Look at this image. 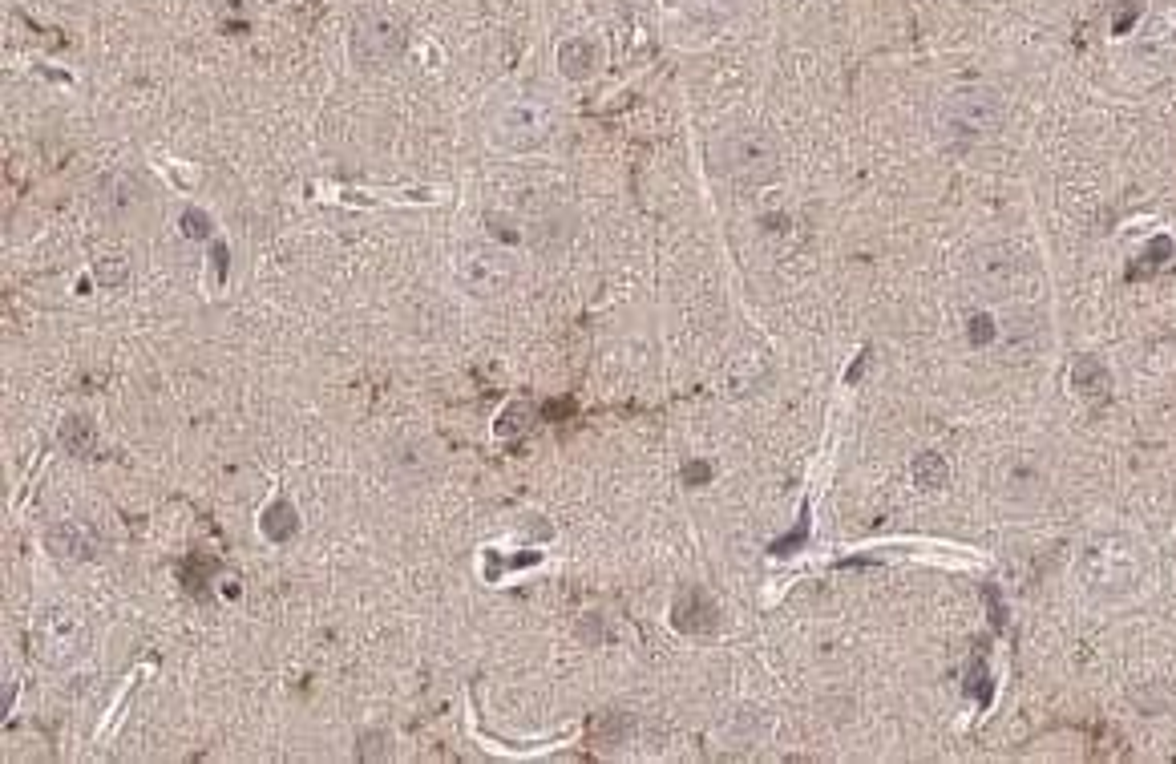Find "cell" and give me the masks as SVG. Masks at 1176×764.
<instances>
[{
  "instance_id": "cell-1",
  "label": "cell",
  "mask_w": 1176,
  "mask_h": 764,
  "mask_svg": "<svg viewBox=\"0 0 1176 764\" xmlns=\"http://www.w3.org/2000/svg\"><path fill=\"white\" fill-rule=\"evenodd\" d=\"M85 647H89V623H85V615L77 607L53 603V607H45L37 615V623H33V651H37V659H45L49 667H65Z\"/></svg>"
},
{
  "instance_id": "cell-2",
  "label": "cell",
  "mask_w": 1176,
  "mask_h": 764,
  "mask_svg": "<svg viewBox=\"0 0 1176 764\" xmlns=\"http://www.w3.org/2000/svg\"><path fill=\"white\" fill-rule=\"evenodd\" d=\"M453 279L461 292L477 300H494L514 283V259L494 243H465L453 259Z\"/></svg>"
},
{
  "instance_id": "cell-3",
  "label": "cell",
  "mask_w": 1176,
  "mask_h": 764,
  "mask_svg": "<svg viewBox=\"0 0 1176 764\" xmlns=\"http://www.w3.org/2000/svg\"><path fill=\"white\" fill-rule=\"evenodd\" d=\"M1084 575H1088L1092 591L1116 599V595L1136 591V583H1140V575H1144V558H1140V550H1136L1128 538H1104V542H1096V546L1088 550V558H1084Z\"/></svg>"
},
{
  "instance_id": "cell-4",
  "label": "cell",
  "mask_w": 1176,
  "mask_h": 764,
  "mask_svg": "<svg viewBox=\"0 0 1176 764\" xmlns=\"http://www.w3.org/2000/svg\"><path fill=\"white\" fill-rule=\"evenodd\" d=\"M550 130H554V114L538 98L506 102L494 118V142L506 150H534Z\"/></svg>"
},
{
  "instance_id": "cell-5",
  "label": "cell",
  "mask_w": 1176,
  "mask_h": 764,
  "mask_svg": "<svg viewBox=\"0 0 1176 764\" xmlns=\"http://www.w3.org/2000/svg\"><path fill=\"white\" fill-rule=\"evenodd\" d=\"M1027 275H1031V255L1019 243H991L974 259V279L983 283V292L995 296V300L1023 288Z\"/></svg>"
},
{
  "instance_id": "cell-6",
  "label": "cell",
  "mask_w": 1176,
  "mask_h": 764,
  "mask_svg": "<svg viewBox=\"0 0 1176 764\" xmlns=\"http://www.w3.org/2000/svg\"><path fill=\"white\" fill-rule=\"evenodd\" d=\"M724 170L744 178V182H764L776 174V162H780V150L776 142L764 134V130H740V134H728L724 138Z\"/></svg>"
},
{
  "instance_id": "cell-7",
  "label": "cell",
  "mask_w": 1176,
  "mask_h": 764,
  "mask_svg": "<svg viewBox=\"0 0 1176 764\" xmlns=\"http://www.w3.org/2000/svg\"><path fill=\"white\" fill-rule=\"evenodd\" d=\"M401 53H405V29L384 13H372L352 29V61L360 69H384Z\"/></svg>"
},
{
  "instance_id": "cell-8",
  "label": "cell",
  "mask_w": 1176,
  "mask_h": 764,
  "mask_svg": "<svg viewBox=\"0 0 1176 764\" xmlns=\"http://www.w3.org/2000/svg\"><path fill=\"white\" fill-rule=\"evenodd\" d=\"M946 126H950V142L954 146H970V142H983L987 134H995L999 130V102H995V93H987V89L958 93V98L950 102Z\"/></svg>"
},
{
  "instance_id": "cell-9",
  "label": "cell",
  "mask_w": 1176,
  "mask_h": 764,
  "mask_svg": "<svg viewBox=\"0 0 1176 764\" xmlns=\"http://www.w3.org/2000/svg\"><path fill=\"white\" fill-rule=\"evenodd\" d=\"M150 207V190L146 182H138L134 174H110L102 186V215H110L114 223H134L138 215H146Z\"/></svg>"
},
{
  "instance_id": "cell-10",
  "label": "cell",
  "mask_w": 1176,
  "mask_h": 764,
  "mask_svg": "<svg viewBox=\"0 0 1176 764\" xmlns=\"http://www.w3.org/2000/svg\"><path fill=\"white\" fill-rule=\"evenodd\" d=\"M45 546L61 562H89L97 554V530L89 522H81V518H65V522H53L49 526Z\"/></svg>"
},
{
  "instance_id": "cell-11",
  "label": "cell",
  "mask_w": 1176,
  "mask_h": 764,
  "mask_svg": "<svg viewBox=\"0 0 1176 764\" xmlns=\"http://www.w3.org/2000/svg\"><path fill=\"white\" fill-rule=\"evenodd\" d=\"M671 619H675V627H679L683 635H712V631L720 627V607H716L700 587H692V591H683V595L675 599Z\"/></svg>"
},
{
  "instance_id": "cell-12",
  "label": "cell",
  "mask_w": 1176,
  "mask_h": 764,
  "mask_svg": "<svg viewBox=\"0 0 1176 764\" xmlns=\"http://www.w3.org/2000/svg\"><path fill=\"white\" fill-rule=\"evenodd\" d=\"M388 465H392V477H401V482H409V486H421L425 477H433L437 457H433L429 445H421V441H405V445H392Z\"/></svg>"
},
{
  "instance_id": "cell-13",
  "label": "cell",
  "mask_w": 1176,
  "mask_h": 764,
  "mask_svg": "<svg viewBox=\"0 0 1176 764\" xmlns=\"http://www.w3.org/2000/svg\"><path fill=\"white\" fill-rule=\"evenodd\" d=\"M558 69H562V77H570V81L595 77V69H599V49H595V41H586V37H570V41H562V45H558Z\"/></svg>"
},
{
  "instance_id": "cell-14",
  "label": "cell",
  "mask_w": 1176,
  "mask_h": 764,
  "mask_svg": "<svg viewBox=\"0 0 1176 764\" xmlns=\"http://www.w3.org/2000/svg\"><path fill=\"white\" fill-rule=\"evenodd\" d=\"M1071 385H1075V393L1080 397H1088V401H1100V397H1108V389H1112V376H1108V364L1100 360V356H1080L1071 364Z\"/></svg>"
},
{
  "instance_id": "cell-15",
  "label": "cell",
  "mask_w": 1176,
  "mask_h": 764,
  "mask_svg": "<svg viewBox=\"0 0 1176 764\" xmlns=\"http://www.w3.org/2000/svg\"><path fill=\"white\" fill-rule=\"evenodd\" d=\"M263 534L271 538V542H291L296 538V530H300V514H296V506L291 502H271L267 510H263Z\"/></svg>"
},
{
  "instance_id": "cell-16",
  "label": "cell",
  "mask_w": 1176,
  "mask_h": 764,
  "mask_svg": "<svg viewBox=\"0 0 1176 764\" xmlns=\"http://www.w3.org/2000/svg\"><path fill=\"white\" fill-rule=\"evenodd\" d=\"M61 445H65L69 453H77V457H93V453H97V429H93V421H89V417H65V425H61Z\"/></svg>"
},
{
  "instance_id": "cell-17",
  "label": "cell",
  "mask_w": 1176,
  "mask_h": 764,
  "mask_svg": "<svg viewBox=\"0 0 1176 764\" xmlns=\"http://www.w3.org/2000/svg\"><path fill=\"white\" fill-rule=\"evenodd\" d=\"M914 482H918L922 490H942V486L950 482V465L942 461V453H922V457L914 461Z\"/></svg>"
},
{
  "instance_id": "cell-18",
  "label": "cell",
  "mask_w": 1176,
  "mask_h": 764,
  "mask_svg": "<svg viewBox=\"0 0 1176 764\" xmlns=\"http://www.w3.org/2000/svg\"><path fill=\"white\" fill-rule=\"evenodd\" d=\"M530 425H534V409H530V405H510V409H502L494 433H498V441H514V437H522Z\"/></svg>"
},
{
  "instance_id": "cell-19",
  "label": "cell",
  "mask_w": 1176,
  "mask_h": 764,
  "mask_svg": "<svg viewBox=\"0 0 1176 764\" xmlns=\"http://www.w3.org/2000/svg\"><path fill=\"white\" fill-rule=\"evenodd\" d=\"M93 279L102 283V288H122V283L130 279V259H126V255H106V259H97Z\"/></svg>"
},
{
  "instance_id": "cell-20",
  "label": "cell",
  "mask_w": 1176,
  "mask_h": 764,
  "mask_svg": "<svg viewBox=\"0 0 1176 764\" xmlns=\"http://www.w3.org/2000/svg\"><path fill=\"white\" fill-rule=\"evenodd\" d=\"M595 736H599V744L615 748V744L627 736V716H623V712H607V716L595 724Z\"/></svg>"
},
{
  "instance_id": "cell-21",
  "label": "cell",
  "mask_w": 1176,
  "mask_h": 764,
  "mask_svg": "<svg viewBox=\"0 0 1176 764\" xmlns=\"http://www.w3.org/2000/svg\"><path fill=\"white\" fill-rule=\"evenodd\" d=\"M392 748H388V732H360V748L356 756L360 760H384Z\"/></svg>"
},
{
  "instance_id": "cell-22",
  "label": "cell",
  "mask_w": 1176,
  "mask_h": 764,
  "mask_svg": "<svg viewBox=\"0 0 1176 764\" xmlns=\"http://www.w3.org/2000/svg\"><path fill=\"white\" fill-rule=\"evenodd\" d=\"M1164 255H1172V243H1168V239H1152V247L1140 255L1144 263H1136V267H1132V275H1140V271H1144V275H1148V271H1156V267L1164 263Z\"/></svg>"
},
{
  "instance_id": "cell-23",
  "label": "cell",
  "mask_w": 1176,
  "mask_h": 764,
  "mask_svg": "<svg viewBox=\"0 0 1176 764\" xmlns=\"http://www.w3.org/2000/svg\"><path fill=\"white\" fill-rule=\"evenodd\" d=\"M182 231H186V239H207L211 235V215H203V211H186L182 215Z\"/></svg>"
},
{
  "instance_id": "cell-24",
  "label": "cell",
  "mask_w": 1176,
  "mask_h": 764,
  "mask_svg": "<svg viewBox=\"0 0 1176 764\" xmlns=\"http://www.w3.org/2000/svg\"><path fill=\"white\" fill-rule=\"evenodd\" d=\"M805 534H809V514H801V522H797V534H793V538H780L772 550H776V554H793V550L805 542Z\"/></svg>"
},
{
  "instance_id": "cell-25",
  "label": "cell",
  "mask_w": 1176,
  "mask_h": 764,
  "mask_svg": "<svg viewBox=\"0 0 1176 764\" xmlns=\"http://www.w3.org/2000/svg\"><path fill=\"white\" fill-rule=\"evenodd\" d=\"M970 340H974V344H991V340H995V328H991L987 316H974V320H970Z\"/></svg>"
},
{
  "instance_id": "cell-26",
  "label": "cell",
  "mask_w": 1176,
  "mask_h": 764,
  "mask_svg": "<svg viewBox=\"0 0 1176 764\" xmlns=\"http://www.w3.org/2000/svg\"><path fill=\"white\" fill-rule=\"evenodd\" d=\"M683 477H688L692 486H700V482H708V477H712V465H704V461H692L688 469H683Z\"/></svg>"
},
{
  "instance_id": "cell-27",
  "label": "cell",
  "mask_w": 1176,
  "mask_h": 764,
  "mask_svg": "<svg viewBox=\"0 0 1176 764\" xmlns=\"http://www.w3.org/2000/svg\"><path fill=\"white\" fill-rule=\"evenodd\" d=\"M227 259H231V255H227V247L219 243V247H215V271H219V279L227 275Z\"/></svg>"
}]
</instances>
